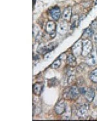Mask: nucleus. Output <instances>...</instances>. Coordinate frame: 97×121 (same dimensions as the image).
Masks as SVG:
<instances>
[{
    "mask_svg": "<svg viewBox=\"0 0 97 121\" xmlns=\"http://www.w3.org/2000/svg\"><path fill=\"white\" fill-rule=\"evenodd\" d=\"M49 14L53 20L57 21L60 19V16H61L60 9L57 6H56L49 10Z\"/></svg>",
    "mask_w": 97,
    "mask_h": 121,
    "instance_id": "4",
    "label": "nucleus"
},
{
    "mask_svg": "<svg viewBox=\"0 0 97 121\" xmlns=\"http://www.w3.org/2000/svg\"><path fill=\"white\" fill-rule=\"evenodd\" d=\"M82 64L81 65H80L78 67V68H77L78 72H81V71H82L84 69V66H83V67H82Z\"/></svg>",
    "mask_w": 97,
    "mask_h": 121,
    "instance_id": "21",
    "label": "nucleus"
},
{
    "mask_svg": "<svg viewBox=\"0 0 97 121\" xmlns=\"http://www.w3.org/2000/svg\"><path fill=\"white\" fill-rule=\"evenodd\" d=\"M90 79L94 83L97 84V68L91 72V75H90Z\"/></svg>",
    "mask_w": 97,
    "mask_h": 121,
    "instance_id": "15",
    "label": "nucleus"
},
{
    "mask_svg": "<svg viewBox=\"0 0 97 121\" xmlns=\"http://www.w3.org/2000/svg\"><path fill=\"white\" fill-rule=\"evenodd\" d=\"M93 34V29L91 27H89V28H87V29L85 30L84 35H85L87 37H89V36H91Z\"/></svg>",
    "mask_w": 97,
    "mask_h": 121,
    "instance_id": "18",
    "label": "nucleus"
},
{
    "mask_svg": "<svg viewBox=\"0 0 97 121\" xmlns=\"http://www.w3.org/2000/svg\"><path fill=\"white\" fill-rule=\"evenodd\" d=\"M72 17V9L71 7H67L64 9L62 14L63 20L66 22H69Z\"/></svg>",
    "mask_w": 97,
    "mask_h": 121,
    "instance_id": "6",
    "label": "nucleus"
},
{
    "mask_svg": "<svg viewBox=\"0 0 97 121\" xmlns=\"http://www.w3.org/2000/svg\"><path fill=\"white\" fill-rule=\"evenodd\" d=\"M88 109H89V106L87 104H84L82 105L80 108L78 109V114L80 117H84V116L86 115V114L88 112Z\"/></svg>",
    "mask_w": 97,
    "mask_h": 121,
    "instance_id": "10",
    "label": "nucleus"
},
{
    "mask_svg": "<svg viewBox=\"0 0 97 121\" xmlns=\"http://www.w3.org/2000/svg\"><path fill=\"white\" fill-rule=\"evenodd\" d=\"M60 65H61V60L59 58L52 63V65H51V67L54 68V69H56V68H58L60 67Z\"/></svg>",
    "mask_w": 97,
    "mask_h": 121,
    "instance_id": "16",
    "label": "nucleus"
},
{
    "mask_svg": "<svg viewBox=\"0 0 97 121\" xmlns=\"http://www.w3.org/2000/svg\"><path fill=\"white\" fill-rule=\"evenodd\" d=\"M57 31L61 35H64L67 32L68 30V25L66 21H63L60 22L57 26Z\"/></svg>",
    "mask_w": 97,
    "mask_h": 121,
    "instance_id": "7",
    "label": "nucleus"
},
{
    "mask_svg": "<svg viewBox=\"0 0 97 121\" xmlns=\"http://www.w3.org/2000/svg\"><path fill=\"white\" fill-rule=\"evenodd\" d=\"M86 91H87V90L84 87H81L80 89V93L81 94H85Z\"/></svg>",
    "mask_w": 97,
    "mask_h": 121,
    "instance_id": "19",
    "label": "nucleus"
},
{
    "mask_svg": "<svg viewBox=\"0 0 97 121\" xmlns=\"http://www.w3.org/2000/svg\"><path fill=\"white\" fill-rule=\"evenodd\" d=\"M57 29V26L55 22L49 21L46 24V32L51 35V38H53L56 36V30Z\"/></svg>",
    "mask_w": 97,
    "mask_h": 121,
    "instance_id": "2",
    "label": "nucleus"
},
{
    "mask_svg": "<svg viewBox=\"0 0 97 121\" xmlns=\"http://www.w3.org/2000/svg\"><path fill=\"white\" fill-rule=\"evenodd\" d=\"M55 45L54 43H50V44L47 45V46H45L44 47H43L42 50V52H43V54H45V53H47V52L51 51L52 50L55 49Z\"/></svg>",
    "mask_w": 97,
    "mask_h": 121,
    "instance_id": "14",
    "label": "nucleus"
},
{
    "mask_svg": "<svg viewBox=\"0 0 97 121\" xmlns=\"http://www.w3.org/2000/svg\"><path fill=\"white\" fill-rule=\"evenodd\" d=\"M72 52L75 56H78L82 52V42L78 41L75 43L72 48Z\"/></svg>",
    "mask_w": 97,
    "mask_h": 121,
    "instance_id": "5",
    "label": "nucleus"
},
{
    "mask_svg": "<svg viewBox=\"0 0 97 121\" xmlns=\"http://www.w3.org/2000/svg\"><path fill=\"white\" fill-rule=\"evenodd\" d=\"M44 87V85L42 83H36L33 86V91L35 95H40L42 91L43 88Z\"/></svg>",
    "mask_w": 97,
    "mask_h": 121,
    "instance_id": "11",
    "label": "nucleus"
},
{
    "mask_svg": "<svg viewBox=\"0 0 97 121\" xmlns=\"http://www.w3.org/2000/svg\"><path fill=\"white\" fill-rule=\"evenodd\" d=\"M80 93V89L78 88L77 86H73L70 87L66 94L68 98L71 99H76L79 96Z\"/></svg>",
    "mask_w": 97,
    "mask_h": 121,
    "instance_id": "3",
    "label": "nucleus"
},
{
    "mask_svg": "<svg viewBox=\"0 0 97 121\" xmlns=\"http://www.w3.org/2000/svg\"><path fill=\"white\" fill-rule=\"evenodd\" d=\"M95 4H97V0H95Z\"/></svg>",
    "mask_w": 97,
    "mask_h": 121,
    "instance_id": "23",
    "label": "nucleus"
},
{
    "mask_svg": "<svg viewBox=\"0 0 97 121\" xmlns=\"http://www.w3.org/2000/svg\"><path fill=\"white\" fill-rule=\"evenodd\" d=\"M93 45L92 42L89 40H85L82 42V55L86 56L91 53L92 51Z\"/></svg>",
    "mask_w": 97,
    "mask_h": 121,
    "instance_id": "1",
    "label": "nucleus"
},
{
    "mask_svg": "<svg viewBox=\"0 0 97 121\" xmlns=\"http://www.w3.org/2000/svg\"><path fill=\"white\" fill-rule=\"evenodd\" d=\"M65 111V103L63 100L60 101L55 106V111L58 115H62Z\"/></svg>",
    "mask_w": 97,
    "mask_h": 121,
    "instance_id": "8",
    "label": "nucleus"
},
{
    "mask_svg": "<svg viewBox=\"0 0 97 121\" xmlns=\"http://www.w3.org/2000/svg\"><path fill=\"white\" fill-rule=\"evenodd\" d=\"M67 62L68 64L71 65V66H75L76 64V56L75 55H73L72 54H70L68 56H67Z\"/></svg>",
    "mask_w": 97,
    "mask_h": 121,
    "instance_id": "13",
    "label": "nucleus"
},
{
    "mask_svg": "<svg viewBox=\"0 0 97 121\" xmlns=\"http://www.w3.org/2000/svg\"><path fill=\"white\" fill-rule=\"evenodd\" d=\"M91 28H94V29H95V28H97V21H95V22H93L92 23V24H91Z\"/></svg>",
    "mask_w": 97,
    "mask_h": 121,
    "instance_id": "20",
    "label": "nucleus"
},
{
    "mask_svg": "<svg viewBox=\"0 0 97 121\" xmlns=\"http://www.w3.org/2000/svg\"><path fill=\"white\" fill-rule=\"evenodd\" d=\"M97 59L95 54H90L88 56H87V59H86V64L89 65H95L97 64Z\"/></svg>",
    "mask_w": 97,
    "mask_h": 121,
    "instance_id": "12",
    "label": "nucleus"
},
{
    "mask_svg": "<svg viewBox=\"0 0 97 121\" xmlns=\"http://www.w3.org/2000/svg\"><path fill=\"white\" fill-rule=\"evenodd\" d=\"M93 40H94V42L95 43H97V34L94 35V36H93Z\"/></svg>",
    "mask_w": 97,
    "mask_h": 121,
    "instance_id": "22",
    "label": "nucleus"
},
{
    "mask_svg": "<svg viewBox=\"0 0 97 121\" xmlns=\"http://www.w3.org/2000/svg\"><path fill=\"white\" fill-rule=\"evenodd\" d=\"M79 23H80V20L78 16H76L75 20H73L72 22V25H71V28L74 29L75 27H77L79 25Z\"/></svg>",
    "mask_w": 97,
    "mask_h": 121,
    "instance_id": "17",
    "label": "nucleus"
},
{
    "mask_svg": "<svg viewBox=\"0 0 97 121\" xmlns=\"http://www.w3.org/2000/svg\"><path fill=\"white\" fill-rule=\"evenodd\" d=\"M85 99H86L87 101L91 102L93 100V99H94L95 96V90L93 88H89L87 90L85 94Z\"/></svg>",
    "mask_w": 97,
    "mask_h": 121,
    "instance_id": "9",
    "label": "nucleus"
},
{
    "mask_svg": "<svg viewBox=\"0 0 97 121\" xmlns=\"http://www.w3.org/2000/svg\"></svg>",
    "mask_w": 97,
    "mask_h": 121,
    "instance_id": "24",
    "label": "nucleus"
}]
</instances>
